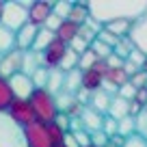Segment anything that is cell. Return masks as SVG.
<instances>
[{"instance_id":"6da1fadb","label":"cell","mask_w":147,"mask_h":147,"mask_svg":"<svg viewBox=\"0 0 147 147\" xmlns=\"http://www.w3.org/2000/svg\"><path fill=\"white\" fill-rule=\"evenodd\" d=\"M89 18L100 22L102 26L115 20H128L136 22L147 11V2H132V0H97V2H87Z\"/></svg>"},{"instance_id":"7a4b0ae2","label":"cell","mask_w":147,"mask_h":147,"mask_svg":"<svg viewBox=\"0 0 147 147\" xmlns=\"http://www.w3.org/2000/svg\"><path fill=\"white\" fill-rule=\"evenodd\" d=\"M30 106H32V113H35V119L39 123H52L56 117V104H54V95L48 93L46 89H35L30 95Z\"/></svg>"},{"instance_id":"3957f363","label":"cell","mask_w":147,"mask_h":147,"mask_svg":"<svg viewBox=\"0 0 147 147\" xmlns=\"http://www.w3.org/2000/svg\"><path fill=\"white\" fill-rule=\"evenodd\" d=\"M0 147H28L24 128L11 119L7 110H0Z\"/></svg>"},{"instance_id":"277c9868","label":"cell","mask_w":147,"mask_h":147,"mask_svg":"<svg viewBox=\"0 0 147 147\" xmlns=\"http://www.w3.org/2000/svg\"><path fill=\"white\" fill-rule=\"evenodd\" d=\"M28 22V9L22 5V0H9L2 2V15H0V26L18 32Z\"/></svg>"},{"instance_id":"5b68a950","label":"cell","mask_w":147,"mask_h":147,"mask_svg":"<svg viewBox=\"0 0 147 147\" xmlns=\"http://www.w3.org/2000/svg\"><path fill=\"white\" fill-rule=\"evenodd\" d=\"M7 113H9V117L15 121L18 125H22V128H26V125L35 123V113H32V106L28 100H13L11 102V106L7 108Z\"/></svg>"},{"instance_id":"8992f818","label":"cell","mask_w":147,"mask_h":147,"mask_svg":"<svg viewBox=\"0 0 147 147\" xmlns=\"http://www.w3.org/2000/svg\"><path fill=\"white\" fill-rule=\"evenodd\" d=\"M24 136H26V145L28 147H54L48 136V130H46V123H35L26 125L24 128Z\"/></svg>"},{"instance_id":"52a82bcc","label":"cell","mask_w":147,"mask_h":147,"mask_svg":"<svg viewBox=\"0 0 147 147\" xmlns=\"http://www.w3.org/2000/svg\"><path fill=\"white\" fill-rule=\"evenodd\" d=\"M7 82H9V89H11V95H13V100H30L32 91H35V87H32V80L28 78V76H24V74H13L11 78H7Z\"/></svg>"},{"instance_id":"ba28073f","label":"cell","mask_w":147,"mask_h":147,"mask_svg":"<svg viewBox=\"0 0 147 147\" xmlns=\"http://www.w3.org/2000/svg\"><path fill=\"white\" fill-rule=\"evenodd\" d=\"M128 39L134 43V48H136L138 52H143V54L147 56V11L136 22H132V30H130Z\"/></svg>"},{"instance_id":"9c48e42d","label":"cell","mask_w":147,"mask_h":147,"mask_svg":"<svg viewBox=\"0 0 147 147\" xmlns=\"http://www.w3.org/2000/svg\"><path fill=\"white\" fill-rule=\"evenodd\" d=\"M65 52H67V46H65L63 41H59V39L54 37V41H52L50 46H48L46 50L41 52L43 67H46V69H59L61 59L65 56Z\"/></svg>"},{"instance_id":"30bf717a","label":"cell","mask_w":147,"mask_h":147,"mask_svg":"<svg viewBox=\"0 0 147 147\" xmlns=\"http://www.w3.org/2000/svg\"><path fill=\"white\" fill-rule=\"evenodd\" d=\"M52 13V2H46V0H32V5L28 7V24L41 28L46 24L48 15Z\"/></svg>"},{"instance_id":"8fae6325","label":"cell","mask_w":147,"mask_h":147,"mask_svg":"<svg viewBox=\"0 0 147 147\" xmlns=\"http://www.w3.org/2000/svg\"><path fill=\"white\" fill-rule=\"evenodd\" d=\"M20 65H22V52L20 50H13L9 54H2L0 59V78H11L13 74L20 71Z\"/></svg>"},{"instance_id":"7c38bea8","label":"cell","mask_w":147,"mask_h":147,"mask_svg":"<svg viewBox=\"0 0 147 147\" xmlns=\"http://www.w3.org/2000/svg\"><path fill=\"white\" fill-rule=\"evenodd\" d=\"M35 35H37V26H32V24L26 22L18 32H15V48H18L20 52L30 50L32 41H35Z\"/></svg>"},{"instance_id":"4fadbf2b","label":"cell","mask_w":147,"mask_h":147,"mask_svg":"<svg viewBox=\"0 0 147 147\" xmlns=\"http://www.w3.org/2000/svg\"><path fill=\"white\" fill-rule=\"evenodd\" d=\"M128 108H130L128 100H123V97H119V95H113L110 97V106H108V110H106V117L119 121V119H123V117H130Z\"/></svg>"},{"instance_id":"5bb4252c","label":"cell","mask_w":147,"mask_h":147,"mask_svg":"<svg viewBox=\"0 0 147 147\" xmlns=\"http://www.w3.org/2000/svg\"><path fill=\"white\" fill-rule=\"evenodd\" d=\"M37 67H43L41 54H37V52H32V50L22 52V65H20V74H24V76H28V78H30L32 74H35Z\"/></svg>"},{"instance_id":"9a60e30c","label":"cell","mask_w":147,"mask_h":147,"mask_svg":"<svg viewBox=\"0 0 147 147\" xmlns=\"http://www.w3.org/2000/svg\"><path fill=\"white\" fill-rule=\"evenodd\" d=\"M102 119H104V115L95 113V110H93V108H89V106H84L82 115H80L82 128L87 130V132H97V130H102Z\"/></svg>"},{"instance_id":"2e32d148","label":"cell","mask_w":147,"mask_h":147,"mask_svg":"<svg viewBox=\"0 0 147 147\" xmlns=\"http://www.w3.org/2000/svg\"><path fill=\"white\" fill-rule=\"evenodd\" d=\"M102 80H104V76H100L97 71H93V69H89V71H82V78H80V89L87 93H95L97 89L102 87Z\"/></svg>"},{"instance_id":"e0dca14e","label":"cell","mask_w":147,"mask_h":147,"mask_svg":"<svg viewBox=\"0 0 147 147\" xmlns=\"http://www.w3.org/2000/svg\"><path fill=\"white\" fill-rule=\"evenodd\" d=\"M78 24H74V22H69V20H63V22H61V26L56 28V32H54V37L56 39H59V41H63L65 46H67L69 41H71L74 37L78 35Z\"/></svg>"},{"instance_id":"ac0fdd59","label":"cell","mask_w":147,"mask_h":147,"mask_svg":"<svg viewBox=\"0 0 147 147\" xmlns=\"http://www.w3.org/2000/svg\"><path fill=\"white\" fill-rule=\"evenodd\" d=\"M52 41H54V32H50L48 28H37V35H35V41H32L30 50L37 52V54H41Z\"/></svg>"},{"instance_id":"d6986e66","label":"cell","mask_w":147,"mask_h":147,"mask_svg":"<svg viewBox=\"0 0 147 147\" xmlns=\"http://www.w3.org/2000/svg\"><path fill=\"white\" fill-rule=\"evenodd\" d=\"M102 28L108 30L110 35H115L117 39H125V37L130 35V30H132V22H128V20H115V22L104 24Z\"/></svg>"},{"instance_id":"ffe728a7","label":"cell","mask_w":147,"mask_h":147,"mask_svg":"<svg viewBox=\"0 0 147 147\" xmlns=\"http://www.w3.org/2000/svg\"><path fill=\"white\" fill-rule=\"evenodd\" d=\"M110 97L113 95H108V93H104L102 89H97L95 93H91V104H89V108H93L95 113H100V115H106V110H108V106H110Z\"/></svg>"},{"instance_id":"44dd1931","label":"cell","mask_w":147,"mask_h":147,"mask_svg":"<svg viewBox=\"0 0 147 147\" xmlns=\"http://www.w3.org/2000/svg\"><path fill=\"white\" fill-rule=\"evenodd\" d=\"M63 80L65 74L61 69H48V82H46V91L56 95L59 91H63Z\"/></svg>"},{"instance_id":"7402d4cb","label":"cell","mask_w":147,"mask_h":147,"mask_svg":"<svg viewBox=\"0 0 147 147\" xmlns=\"http://www.w3.org/2000/svg\"><path fill=\"white\" fill-rule=\"evenodd\" d=\"M18 50L15 48V32L9 30V28L0 26V56L2 54H9V52Z\"/></svg>"},{"instance_id":"603a6c76","label":"cell","mask_w":147,"mask_h":147,"mask_svg":"<svg viewBox=\"0 0 147 147\" xmlns=\"http://www.w3.org/2000/svg\"><path fill=\"white\" fill-rule=\"evenodd\" d=\"M67 20H69V22H74V24H78V26H82V24L89 20L87 2H74L71 11H69V15H67Z\"/></svg>"},{"instance_id":"cb8c5ba5","label":"cell","mask_w":147,"mask_h":147,"mask_svg":"<svg viewBox=\"0 0 147 147\" xmlns=\"http://www.w3.org/2000/svg\"><path fill=\"white\" fill-rule=\"evenodd\" d=\"M80 78H82V71L80 69H71V71L65 74V80H63V91L67 93H76L80 89Z\"/></svg>"},{"instance_id":"d4e9b609","label":"cell","mask_w":147,"mask_h":147,"mask_svg":"<svg viewBox=\"0 0 147 147\" xmlns=\"http://www.w3.org/2000/svg\"><path fill=\"white\" fill-rule=\"evenodd\" d=\"M128 76L123 74V69H106V74H104V82H108V84H113V87H117L119 89L121 84H125L128 82Z\"/></svg>"},{"instance_id":"484cf974","label":"cell","mask_w":147,"mask_h":147,"mask_svg":"<svg viewBox=\"0 0 147 147\" xmlns=\"http://www.w3.org/2000/svg\"><path fill=\"white\" fill-rule=\"evenodd\" d=\"M134 134V117H123L117 121V136L128 138Z\"/></svg>"},{"instance_id":"4316f807","label":"cell","mask_w":147,"mask_h":147,"mask_svg":"<svg viewBox=\"0 0 147 147\" xmlns=\"http://www.w3.org/2000/svg\"><path fill=\"white\" fill-rule=\"evenodd\" d=\"M97 61H100V59H97L91 50H84L82 54L78 56V65H76V69H80V71H89V69H91Z\"/></svg>"},{"instance_id":"83f0119b","label":"cell","mask_w":147,"mask_h":147,"mask_svg":"<svg viewBox=\"0 0 147 147\" xmlns=\"http://www.w3.org/2000/svg\"><path fill=\"white\" fill-rule=\"evenodd\" d=\"M89 50L93 52V54L97 56L100 61H104V59H108L110 54H113V48H108L106 43H102L100 39H93L91 43H89Z\"/></svg>"},{"instance_id":"f1b7e54d","label":"cell","mask_w":147,"mask_h":147,"mask_svg":"<svg viewBox=\"0 0 147 147\" xmlns=\"http://www.w3.org/2000/svg\"><path fill=\"white\" fill-rule=\"evenodd\" d=\"M54 104H56V110L59 113H67V108L74 104V95L67 91H59L54 95Z\"/></svg>"},{"instance_id":"f546056e","label":"cell","mask_w":147,"mask_h":147,"mask_svg":"<svg viewBox=\"0 0 147 147\" xmlns=\"http://www.w3.org/2000/svg\"><path fill=\"white\" fill-rule=\"evenodd\" d=\"M76 65H78V54L76 52H71L67 48V52H65V56L61 59V65H59V69L63 74H67V71H71V69H76Z\"/></svg>"},{"instance_id":"4dcf8cb0","label":"cell","mask_w":147,"mask_h":147,"mask_svg":"<svg viewBox=\"0 0 147 147\" xmlns=\"http://www.w3.org/2000/svg\"><path fill=\"white\" fill-rule=\"evenodd\" d=\"M13 102V95H11V89H9V82L5 78H0V110H7Z\"/></svg>"},{"instance_id":"1f68e13d","label":"cell","mask_w":147,"mask_h":147,"mask_svg":"<svg viewBox=\"0 0 147 147\" xmlns=\"http://www.w3.org/2000/svg\"><path fill=\"white\" fill-rule=\"evenodd\" d=\"M134 134H138L147 141V110L145 108L134 117Z\"/></svg>"},{"instance_id":"d6a6232c","label":"cell","mask_w":147,"mask_h":147,"mask_svg":"<svg viewBox=\"0 0 147 147\" xmlns=\"http://www.w3.org/2000/svg\"><path fill=\"white\" fill-rule=\"evenodd\" d=\"M32 80V87L35 89H46V82H48V69L46 67H37L35 74L30 76Z\"/></svg>"},{"instance_id":"836d02e7","label":"cell","mask_w":147,"mask_h":147,"mask_svg":"<svg viewBox=\"0 0 147 147\" xmlns=\"http://www.w3.org/2000/svg\"><path fill=\"white\" fill-rule=\"evenodd\" d=\"M71 5L74 2H69V0H65V2H52V13L61 20H67L69 11H71Z\"/></svg>"},{"instance_id":"e575fe53","label":"cell","mask_w":147,"mask_h":147,"mask_svg":"<svg viewBox=\"0 0 147 147\" xmlns=\"http://www.w3.org/2000/svg\"><path fill=\"white\" fill-rule=\"evenodd\" d=\"M52 123H54L63 134L69 132V115H67V113H56V117H54V121H52Z\"/></svg>"},{"instance_id":"d590c367","label":"cell","mask_w":147,"mask_h":147,"mask_svg":"<svg viewBox=\"0 0 147 147\" xmlns=\"http://www.w3.org/2000/svg\"><path fill=\"white\" fill-rule=\"evenodd\" d=\"M46 130H48V136H50V141H52V145H54V147L63 143V132H61L54 123H46Z\"/></svg>"},{"instance_id":"8d00e7d4","label":"cell","mask_w":147,"mask_h":147,"mask_svg":"<svg viewBox=\"0 0 147 147\" xmlns=\"http://www.w3.org/2000/svg\"><path fill=\"white\" fill-rule=\"evenodd\" d=\"M67 48H69V50H71V52H76V54L80 56V54H82L84 50H89V43L84 41V39H80V37H74L71 41L67 43Z\"/></svg>"},{"instance_id":"74e56055","label":"cell","mask_w":147,"mask_h":147,"mask_svg":"<svg viewBox=\"0 0 147 147\" xmlns=\"http://www.w3.org/2000/svg\"><path fill=\"white\" fill-rule=\"evenodd\" d=\"M102 132H104L108 138H110V136H115V134H117V121L104 115V119H102Z\"/></svg>"},{"instance_id":"f35d334b","label":"cell","mask_w":147,"mask_h":147,"mask_svg":"<svg viewBox=\"0 0 147 147\" xmlns=\"http://www.w3.org/2000/svg\"><path fill=\"white\" fill-rule=\"evenodd\" d=\"M89 138H91V147H106V143H108V136H106L102 130L89 132Z\"/></svg>"},{"instance_id":"ab89813d","label":"cell","mask_w":147,"mask_h":147,"mask_svg":"<svg viewBox=\"0 0 147 147\" xmlns=\"http://www.w3.org/2000/svg\"><path fill=\"white\" fill-rule=\"evenodd\" d=\"M128 82L132 84L136 91H138V89H145V84H147V74H145V71H136L134 76H130Z\"/></svg>"},{"instance_id":"60d3db41","label":"cell","mask_w":147,"mask_h":147,"mask_svg":"<svg viewBox=\"0 0 147 147\" xmlns=\"http://www.w3.org/2000/svg\"><path fill=\"white\" fill-rule=\"evenodd\" d=\"M117 95L123 97V100H128V102H132L134 95H136V89H134L130 82H125V84H121V87L117 89Z\"/></svg>"},{"instance_id":"b9f144b4","label":"cell","mask_w":147,"mask_h":147,"mask_svg":"<svg viewBox=\"0 0 147 147\" xmlns=\"http://www.w3.org/2000/svg\"><path fill=\"white\" fill-rule=\"evenodd\" d=\"M74 136V141L78 143V147H91V138H89L87 130H78V132H69Z\"/></svg>"},{"instance_id":"7bdbcfd3","label":"cell","mask_w":147,"mask_h":147,"mask_svg":"<svg viewBox=\"0 0 147 147\" xmlns=\"http://www.w3.org/2000/svg\"><path fill=\"white\" fill-rule=\"evenodd\" d=\"M121 147H147V141L143 136H138V134H132V136L123 138V145Z\"/></svg>"},{"instance_id":"ee69618b","label":"cell","mask_w":147,"mask_h":147,"mask_svg":"<svg viewBox=\"0 0 147 147\" xmlns=\"http://www.w3.org/2000/svg\"><path fill=\"white\" fill-rule=\"evenodd\" d=\"M61 22H63L61 18H56L54 13H50V15H48V20H46V24H43L41 28H48L50 32H56V28L61 26Z\"/></svg>"},{"instance_id":"f6af8a7d","label":"cell","mask_w":147,"mask_h":147,"mask_svg":"<svg viewBox=\"0 0 147 147\" xmlns=\"http://www.w3.org/2000/svg\"><path fill=\"white\" fill-rule=\"evenodd\" d=\"M134 102H136L141 108H145V104H147V89H138L136 95H134Z\"/></svg>"},{"instance_id":"bcb514c9","label":"cell","mask_w":147,"mask_h":147,"mask_svg":"<svg viewBox=\"0 0 147 147\" xmlns=\"http://www.w3.org/2000/svg\"><path fill=\"white\" fill-rule=\"evenodd\" d=\"M61 145L63 147H78V143L74 141V136L67 132V134H63V143H61Z\"/></svg>"},{"instance_id":"7dc6e473","label":"cell","mask_w":147,"mask_h":147,"mask_svg":"<svg viewBox=\"0 0 147 147\" xmlns=\"http://www.w3.org/2000/svg\"><path fill=\"white\" fill-rule=\"evenodd\" d=\"M0 15H2V0H0Z\"/></svg>"},{"instance_id":"c3c4849f","label":"cell","mask_w":147,"mask_h":147,"mask_svg":"<svg viewBox=\"0 0 147 147\" xmlns=\"http://www.w3.org/2000/svg\"><path fill=\"white\" fill-rule=\"evenodd\" d=\"M106 147H115V145H113V143H106Z\"/></svg>"},{"instance_id":"681fc988","label":"cell","mask_w":147,"mask_h":147,"mask_svg":"<svg viewBox=\"0 0 147 147\" xmlns=\"http://www.w3.org/2000/svg\"><path fill=\"white\" fill-rule=\"evenodd\" d=\"M56 147H63V145H56Z\"/></svg>"},{"instance_id":"f907efd6","label":"cell","mask_w":147,"mask_h":147,"mask_svg":"<svg viewBox=\"0 0 147 147\" xmlns=\"http://www.w3.org/2000/svg\"><path fill=\"white\" fill-rule=\"evenodd\" d=\"M145 110H147V104H145Z\"/></svg>"},{"instance_id":"816d5d0a","label":"cell","mask_w":147,"mask_h":147,"mask_svg":"<svg viewBox=\"0 0 147 147\" xmlns=\"http://www.w3.org/2000/svg\"><path fill=\"white\" fill-rule=\"evenodd\" d=\"M145 89H147V84H145Z\"/></svg>"}]
</instances>
